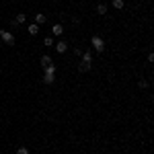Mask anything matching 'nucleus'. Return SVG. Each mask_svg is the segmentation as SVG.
Returning a JSON list of instances; mask_svg holds the SVG:
<instances>
[{
    "instance_id": "nucleus-1",
    "label": "nucleus",
    "mask_w": 154,
    "mask_h": 154,
    "mask_svg": "<svg viewBox=\"0 0 154 154\" xmlns=\"http://www.w3.org/2000/svg\"><path fill=\"white\" fill-rule=\"evenodd\" d=\"M91 43H93V48H95L97 51H105V41H103L101 37L93 35V37H91Z\"/></svg>"
},
{
    "instance_id": "nucleus-2",
    "label": "nucleus",
    "mask_w": 154,
    "mask_h": 154,
    "mask_svg": "<svg viewBox=\"0 0 154 154\" xmlns=\"http://www.w3.org/2000/svg\"><path fill=\"white\" fill-rule=\"evenodd\" d=\"M0 37H2V41H4V43L14 45V35H12V33H8V31H4V29H2V31H0Z\"/></svg>"
},
{
    "instance_id": "nucleus-3",
    "label": "nucleus",
    "mask_w": 154,
    "mask_h": 154,
    "mask_svg": "<svg viewBox=\"0 0 154 154\" xmlns=\"http://www.w3.org/2000/svg\"><path fill=\"white\" fill-rule=\"evenodd\" d=\"M54 49H56V51H58V54H66V51H68V43H66V41H62V39H60L58 43H54Z\"/></svg>"
},
{
    "instance_id": "nucleus-4",
    "label": "nucleus",
    "mask_w": 154,
    "mask_h": 154,
    "mask_svg": "<svg viewBox=\"0 0 154 154\" xmlns=\"http://www.w3.org/2000/svg\"><path fill=\"white\" fill-rule=\"evenodd\" d=\"M54 80H56V76H54L51 72H45V74H43V82L45 84H54Z\"/></svg>"
},
{
    "instance_id": "nucleus-5",
    "label": "nucleus",
    "mask_w": 154,
    "mask_h": 154,
    "mask_svg": "<svg viewBox=\"0 0 154 154\" xmlns=\"http://www.w3.org/2000/svg\"><path fill=\"white\" fill-rule=\"evenodd\" d=\"M51 33H54L56 37H60L62 33H64V27H62V25H54V27H51Z\"/></svg>"
},
{
    "instance_id": "nucleus-6",
    "label": "nucleus",
    "mask_w": 154,
    "mask_h": 154,
    "mask_svg": "<svg viewBox=\"0 0 154 154\" xmlns=\"http://www.w3.org/2000/svg\"><path fill=\"white\" fill-rule=\"evenodd\" d=\"M91 68H93V66H91L88 62H80V64H78V70H80V72H88Z\"/></svg>"
},
{
    "instance_id": "nucleus-7",
    "label": "nucleus",
    "mask_w": 154,
    "mask_h": 154,
    "mask_svg": "<svg viewBox=\"0 0 154 154\" xmlns=\"http://www.w3.org/2000/svg\"><path fill=\"white\" fill-rule=\"evenodd\" d=\"M35 25H45V14L37 12V14H35Z\"/></svg>"
},
{
    "instance_id": "nucleus-8",
    "label": "nucleus",
    "mask_w": 154,
    "mask_h": 154,
    "mask_svg": "<svg viewBox=\"0 0 154 154\" xmlns=\"http://www.w3.org/2000/svg\"><path fill=\"white\" fill-rule=\"evenodd\" d=\"M25 21H27V14H25V12H19V14H17V19H14V23H17V25L25 23Z\"/></svg>"
},
{
    "instance_id": "nucleus-9",
    "label": "nucleus",
    "mask_w": 154,
    "mask_h": 154,
    "mask_svg": "<svg viewBox=\"0 0 154 154\" xmlns=\"http://www.w3.org/2000/svg\"><path fill=\"white\" fill-rule=\"evenodd\" d=\"M27 29H29V33H31V35H37V33H39V25H29V27H27Z\"/></svg>"
},
{
    "instance_id": "nucleus-10",
    "label": "nucleus",
    "mask_w": 154,
    "mask_h": 154,
    "mask_svg": "<svg viewBox=\"0 0 154 154\" xmlns=\"http://www.w3.org/2000/svg\"><path fill=\"white\" fill-rule=\"evenodd\" d=\"M97 14H101V17L107 14V4H99V6H97Z\"/></svg>"
},
{
    "instance_id": "nucleus-11",
    "label": "nucleus",
    "mask_w": 154,
    "mask_h": 154,
    "mask_svg": "<svg viewBox=\"0 0 154 154\" xmlns=\"http://www.w3.org/2000/svg\"><path fill=\"white\" fill-rule=\"evenodd\" d=\"M82 62H88V64H91V62H93V54H91V51H84L82 54Z\"/></svg>"
},
{
    "instance_id": "nucleus-12",
    "label": "nucleus",
    "mask_w": 154,
    "mask_h": 154,
    "mask_svg": "<svg viewBox=\"0 0 154 154\" xmlns=\"http://www.w3.org/2000/svg\"><path fill=\"white\" fill-rule=\"evenodd\" d=\"M49 64H51V58H49V56H43V58H41V68H45Z\"/></svg>"
},
{
    "instance_id": "nucleus-13",
    "label": "nucleus",
    "mask_w": 154,
    "mask_h": 154,
    "mask_svg": "<svg viewBox=\"0 0 154 154\" xmlns=\"http://www.w3.org/2000/svg\"><path fill=\"white\" fill-rule=\"evenodd\" d=\"M123 6H125V2H123V0H113V8H123Z\"/></svg>"
},
{
    "instance_id": "nucleus-14",
    "label": "nucleus",
    "mask_w": 154,
    "mask_h": 154,
    "mask_svg": "<svg viewBox=\"0 0 154 154\" xmlns=\"http://www.w3.org/2000/svg\"><path fill=\"white\" fill-rule=\"evenodd\" d=\"M56 70H58V66H56V64H49V66H45V72H51V74H56Z\"/></svg>"
},
{
    "instance_id": "nucleus-15",
    "label": "nucleus",
    "mask_w": 154,
    "mask_h": 154,
    "mask_svg": "<svg viewBox=\"0 0 154 154\" xmlns=\"http://www.w3.org/2000/svg\"><path fill=\"white\" fill-rule=\"evenodd\" d=\"M138 88H140V91H146V88H148V80H140V82H138Z\"/></svg>"
},
{
    "instance_id": "nucleus-16",
    "label": "nucleus",
    "mask_w": 154,
    "mask_h": 154,
    "mask_svg": "<svg viewBox=\"0 0 154 154\" xmlns=\"http://www.w3.org/2000/svg\"><path fill=\"white\" fill-rule=\"evenodd\" d=\"M43 43H45L48 48H54V37H45V39H43Z\"/></svg>"
},
{
    "instance_id": "nucleus-17",
    "label": "nucleus",
    "mask_w": 154,
    "mask_h": 154,
    "mask_svg": "<svg viewBox=\"0 0 154 154\" xmlns=\"http://www.w3.org/2000/svg\"><path fill=\"white\" fill-rule=\"evenodd\" d=\"M17 154H29V148H25V146H21V148L17 150Z\"/></svg>"
}]
</instances>
